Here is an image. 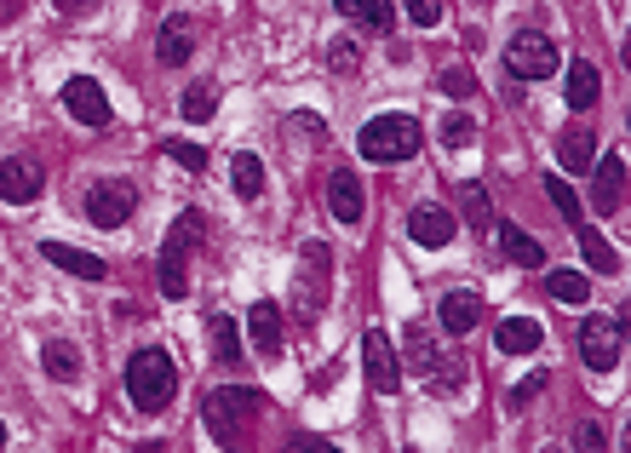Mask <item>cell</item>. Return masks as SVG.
I'll return each mask as SVG.
<instances>
[{"label":"cell","mask_w":631,"mask_h":453,"mask_svg":"<svg viewBox=\"0 0 631 453\" xmlns=\"http://www.w3.org/2000/svg\"><path fill=\"white\" fill-rule=\"evenodd\" d=\"M499 247H505V259H511V264H522V270H545V247L528 236V230H517V224H499Z\"/></svg>","instance_id":"obj_20"},{"label":"cell","mask_w":631,"mask_h":453,"mask_svg":"<svg viewBox=\"0 0 631 453\" xmlns=\"http://www.w3.org/2000/svg\"><path fill=\"white\" fill-rule=\"evenodd\" d=\"M41 362H46V373H53L58 385H75V380H81V350H75L69 339H53V344L41 350Z\"/></svg>","instance_id":"obj_24"},{"label":"cell","mask_w":631,"mask_h":453,"mask_svg":"<svg viewBox=\"0 0 631 453\" xmlns=\"http://www.w3.org/2000/svg\"><path fill=\"white\" fill-rule=\"evenodd\" d=\"M357 149L373 161V167H396V161H414L419 156V121L414 115H373Z\"/></svg>","instance_id":"obj_2"},{"label":"cell","mask_w":631,"mask_h":453,"mask_svg":"<svg viewBox=\"0 0 631 453\" xmlns=\"http://www.w3.org/2000/svg\"><path fill=\"white\" fill-rule=\"evenodd\" d=\"M327 64H334L339 75H350L362 64V53H357V41H327Z\"/></svg>","instance_id":"obj_34"},{"label":"cell","mask_w":631,"mask_h":453,"mask_svg":"<svg viewBox=\"0 0 631 453\" xmlns=\"http://www.w3.org/2000/svg\"><path fill=\"white\" fill-rule=\"evenodd\" d=\"M133 207H138V190L126 179H104V184L87 190V218L98 230H121V224L133 218Z\"/></svg>","instance_id":"obj_5"},{"label":"cell","mask_w":631,"mask_h":453,"mask_svg":"<svg viewBox=\"0 0 631 453\" xmlns=\"http://www.w3.org/2000/svg\"><path fill=\"white\" fill-rule=\"evenodd\" d=\"M167 156L179 161V167H190V172L207 167V149H201V144H184V138H167Z\"/></svg>","instance_id":"obj_32"},{"label":"cell","mask_w":631,"mask_h":453,"mask_svg":"<svg viewBox=\"0 0 631 453\" xmlns=\"http://www.w3.org/2000/svg\"><path fill=\"white\" fill-rule=\"evenodd\" d=\"M540 321H528V316H505L499 327H494V344L505 350V356H534L540 350Z\"/></svg>","instance_id":"obj_13"},{"label":"cell","mask_w":631,"mask_h":453,"mask_svg":"<svg viewBox=\"0 0 631 453\" xmlns=\"http://www.w3.org/2000/svg\"><path fill=\"white\" fill-rule=\"evenodd\" d=\"M126 396H133L138 414H161L172 396H179V367H172L167 350H138L126 362Z\"/></svg>","instance_id":"obj_1"},{"label":"cell","mask_w":631,"mask_h":453,"mask_svg":"<svg viewBox=\"0 0 631 453\" xmlns=\"http://www.w3.org/2000/svg\"><path fill=\"white\" fill-rule=\"evenodd\" d=\"M402 12H408L419 30H437V23H442V0H402Z\"/></svg>","instance_id":"obj_33"},{"label":"cell","mask_w":631,"mask_h":453,"mask_svg":"<svg viewBox=\"0 0 631 453\" xmlns=\"http://www.w3.org/2000/svg\"><path fill=\"white\" fill-rule=\"evenodd\" d=\"M437 321L448 327V333H471V327L483 321V298H476V293H448L437 305Z\"/></svg>","instance_id":"obj_18"},{"label":"cell","mask_w":631,"mask_h":453,"mask_svg":"<svg viewBox=\"0 0 631 453\" xmlns=\"http://www.w3.org/2000/svg\"><path fill=\"white\" fill-rule=\"evenodd\" d=\"M505 69H511V81H545V75H557V41L545 35H517L511 53H505Z\"/></svg>","instance_id":"obj_4"},{"label":"cell","mask_w":631,"mask_h":453,"mask_svg":"<svg viewBox=\"0 0 631 453\" xmlns=\"http://www.w3.org/2000/svg\"><path fill=\"white\" fill-rule=\"evenodd\" d=\"M64 110L81 121V127H110V98H104V87H98L92 75L64 81Z\"/></svg>","instance_id":"obj_6"},{"label":"cell","mask_w":631,"mask_h":453,"mask_svg":"<svg viewBox=\"0 0 631 453\" xmlns=\"http://www.w3.org/2000/svg\"><path fill=\"white\" fill-rule=\"evenodd\" d=\"M334 7H339L345 18H357V23H368L373 35H385L391 23H396V12H391V0H334Z\"/></svg>","instance_id":"obj_25"},{"label":"cell","mask_w":631,"mask_h":453,"mask_svg":"<svg viewBox=\"0 0 631 453\" xmlns=\"http://www.w3.org/2000/svg\"><path fill=\"white\" fill-rule=\"evenodd\" d=\"M327 207H334L339 224H357V218H362L368 195H362V184H357V172H334V179H327Z\"/></svg>","instance_id":"obj_14"},{"label":"cell","mask_w":631,"mask_h":453,"mask_svg":"<svg viewBox=\"0 0 631 453\" xmlns=\"http://www.w3.org/2000/svg\"><path fill=\"white\" fill-rule=\"evenodd\" d=\"M453 230H460V224H453L442 207H414V213H408V236H414L419 247H448Z\"/></svg>","instance_id":"obj_15"},{"label":"cell","mask_w":631,"mask_h":453,"mask_svg":"<svg viewBox=\"0 0 631 453\" xmlns=\"http://www.w3.org/2000/svg\"><path fill=\"white\" fill-rule=\"evenodd\" d=\"M408 356H414V367H425V373L442 362V356H437V344H431V333H425L419 321H408Z\"/></svg>","instance_id":"obj_30"},{"label":"cell","mask_w":631,"mask_h":453,"mask_svg":"<svg viewBox=\"0 0 631 453\" xmlns=\"http://www.w3.org/2000/svg\"><path fill=\"white\" fill-rule=\"evenodd\" d=\"M545 287H551V298H557V305H586L591 298V282L579 270H557V275H545Z\"/></svg>","instance_id":"obj_28"},{"label":"cell","mask_w":631,"mask_h":453,"mask_svg":"<svg viewBox=\"0 0 631 453\" xmlns=\"http://www.w3.org/2000/svg\"><path fill=\"white\" fill-rule=\"evenodd\" d=\"M557 156H563V172H591V161H597V133H591V127H568L563 144H557Z\"/></svg>","instance_id":"obj_21"},{"label":"cell","mask_w":631,"mask_h":453,"mask_svg":"<svg viewBox=\"0 0 631 453\" xmlns=\"http://www.w3.org/2000/svg\"><path fill=\"white\" fill-rule=\"evenodd\" d=\"M545 190H551V207H557V213H563L568 224H586V213H579V195H574L568 184H557V179H551Z\"/></svg>","instance_id":"obj_31"},{"label":"cell","mask_w":631,"mask_h":453,"mask_svg":"<svg viewBox=\"0 0 631 453\" xmlns=\"http://www.w3.org/2000/svg\"><path fill=\"white\" fill-rule=\"evenodd\" d=\"M23 12V0H0V30H7V23Z\"/></svg>","instance_id":"obj_38"},{"label":"cell","mask_w":631,"mask_h":453,"mask_svg":"<svg viewBox=\"0 0 631 453\" xmlns=\"http://www.w3.org/2000/svg\"><path fill=\"white\" fill-rule=\"evenodd\" d=\"M579 356H586V367L609 373L620 362V321H602V316L579 321Z\"/></svg>","instance_id":"obj_8"},{"label":"cell","mask_w":631,"mask_h":453,"mask_svg":"<svg viewBox=\"0 0 631 453\" xmlns=\"http://www.w3.org/2000/svg\"><path fill=\"white\" fill-rule=\"evenodd\" d=\"M190 46H195L190 18H167L161 35H156V58H161L167 69H179V64H190Z\"/></svg>","instance_id":"obj_16"},{"label":"cell","mask_w":631,"mask_h":453,"mask_svg":"<svg viewBox=\"0 0 631 453\" xmlns=\"http://www.w3.org/2000/svg\"><path fill=\"white\" fill-rule=\"evenodd\" d=\"M362 367H368V385H373L379 396H391V390L402 385L396 350H391V339L379 333V327H368V333H362Z\"/></svg>","instance_id":"obj_7"},{"label":"cell","mask_w":631,"mask_h":453,"mask_svg":"<svg viewBox=\"0 0 631 453\" xmlns=\"http://www.w3.org/2000/svg\"><path fill=\"white\" fill-rule=\"evenodd\" d=\"M460 195H465V218H471V230H488V224H494V213H488V190L465 179Z\"/></svg>","instance_id":"obj_29"},{"label":"cell","mask_w":631,"mask_h":453,"mask_svg":"<svg viewBox=\"0 0 631 453\" xmlns=\"http://www.w3.org/2000/svg\"><path fill=\"white\" fill-rule=\"evenodd\" d=\"M195 241H201V213H179V224L167 230V247H161V293H167V298H184V293H190L184 259H190Z\"/></svg>","instance_id":"obj_3"},{"label":"cell","mask_w":631,"mask_h":453,"mask_svg":"<svg viewBox=\"0 0 631 453\" xmlns=\"http://www.w3.org/2000/svg\"><path fill=\"white\" fill-rule=\"evenodd\" d=\"M471 138H476V121L453 110V115L442 121V144H471Z\"/></svg>","instance_id":"obj_35"},{"label":"cell","mask_w":631,"mask_h":453,"mask_svg":"<svg viewBox=\"0 0 631 453\" xmlns=\"http://www.w3.org/2000/svg\"><path fill=\"white\" fill-rule=\"evenodd\" d=\"M207 344H213L218 367H236L241 362V333H236L230 316H207Z\"/></svg>","instance_id":"obj_23"},{"label":"cell","mask_w":631,"mask_h":453,"mask_svg":"<svg viewBox=\"0 0 631 453\" xmlns=\"http://www.w3.org/2000/svg\"><path fill=\"white\" fill-rule=\"evenodd\" d=\"M252 408H264L259 390H213V396H207V424H213V437L230 442V414H252Z\"/></svg>","instance_id":"obj_10"},{"label":"cell","mask_w":631,"mask_h":453,"mask_svg":"<svg viewBox=\"0 0 631 453\" xmlns=\"http://www.w3.org/2000/svg\"><path fill=\"white\" fill-rule=\"evenodd\" d=\"M0 448H7V424H0Z\"/></svg>","instance_id":"obj_39"},{"label":"cell","mask_w":631,"mask_h":453,"mask_svg":"<svg viewBox=\"0 0 631 453\" xmlns=\"http://www.w3.org/2000/svg\"><path fill=\"white\" fill-rule=\"evenodd\" d=\"M568 110H591L597 98H602V75H597V64H586V58H574L568 64Z\"/></svg>","instance_id":"obj_19"},{"label":"cell","mask_w":631,"mask_h":453,"mask_svg":"<svg viewBox=\"0 0 631 453\" xmlns=\"http://www.w3.org/2000/svg\"><path fill=\"white\" fill-rule=\"evenodd\" d=\"M574 236H579V253H586V264H591V270H602V275H615V270H620V253H615V247L602 241L597 230H586V224H574Z\"/></svg>","instance_id":"obj_27"},{"label":"cell","mask_w":631,"mask_h":453,"mask_svg":"<svg viewBox=\"0 0 631 453\" xmlns=\"http://www.w3.org/2000/svg\"><path fill=\"white\" fill-rule=\"evenodd\" d=\"M591 167H597V161H591ZM620 195H626V156H602L597 184H591L597 213H615V207H620Z\"/></svg>","instance_id":"obj_17"},{"label":"cell","mask_w":631,"mask_h":453,"mask_svg":"<svg viewBox=\"0 0 631 453\" xmlns=\"http://www.w3.org/2000/svg\"><path fill=\"white\" fill-rule=\"evenodd\" d=\"M230 184H236L241 201H259L264 195V161L252 156V149H236V156H230Z\"/></svg>","instance_id":"obj_22"},{"label":"cell","mask_w":631,"mask_h":453,"mask_svg":"<svg viewBox=\"0 0 631 453\" xmlns=\"http://www.w3.org/2000/svg\"><path fill=\"white\" fill-rule=\"evenodd\" d=\"M41 259L58 264V270H69V275H81V282H98V275H110L104 259H98V253H81V247H69V241H41Z\"/></svg>","instance_id":"obj_12"},{"label":"cell","mask_w":631,"mask_h":453,"mask_svg":"<svg viewBox=\"0 0 631 453\" xmlns=\"http://www.w3.org/2000/svg\"><path fill=\"white\" fill-rule=\"evenodd\" d=\"M213 110H218V87L213 81H195V87H184V98H179V115L184 121H213Z\"/></svg>","instance_id":"obj_26"},{"label":"cell","mask_w":631,"mask_h":453,"mask_svg":"<svg viewBox=\"0 0 631 453\" xmlns=\"http://www.w3.org/2000/svg\"><path fill=\"white\" fill-rule=\"evenodd\" d=\"M545 385H551V373H545V367H534V373H528V380H522V385L511 390V408H528V401H534V396H540Z\"/></svg>","instance_id":"obj_36"},{"label":"cell","mask_w":631,"mask_h":453,"mask_svg":"<svg viewBox=\"0 0 631 453\" xmlns=\"http://www.w3.org/2000/svg\"><path fill=\"white\" fill-rule=\"evenodd\" d=\"M448 98H471L476 92V81H471V69H460V64H453V69H442V81H437Z\"/></svg>","instance_id":"obj_37"},{"label":"cell","mask_w":631,"mask_h":453,"mask_svg":"<svg viewBox=\"0 0 631 453\" xmlns=\"http://www.w3.org/2000/svg\"><path fill=\"white\" fill-rule=\"evenodd\" d=\"M247 333L259 344V356H282V305L259 298V305L247 310Z\"/></svg>","instance_id":"obj_11"},{"label":"cell","mask_w":631,"mask_h":453,"mask_svg":"<svg viewBox=\"0 0 631 453\" xmlns=\"http://www.w3.org/2000/svg\"><path fill=\"white\" fill-rule=\"evenodd\" d=\"M41 161L30 156H7L0 161V201H12V207H30V201L41 195Z\"/></svg>","instance_id":"obj_9"}]
</instances>
